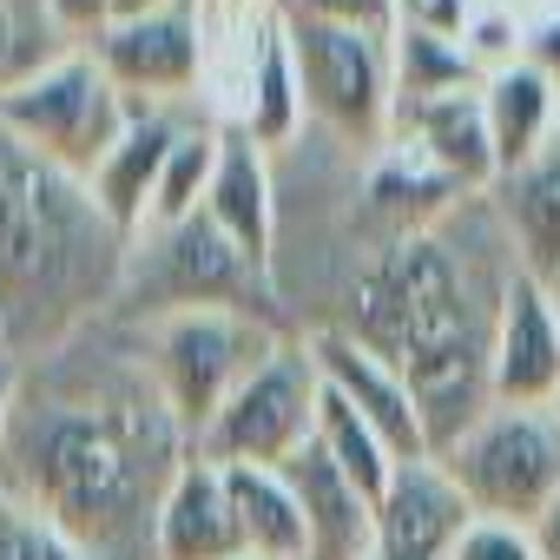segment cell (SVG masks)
<instances>
[{"instance_id": "9c48e42d", "label": "cell", "mask_w": 560, "mask_h": 560, "mask_svg": "<svg viewBox=\"0 0 560 560\" xmlns=\"http://www.w3.org/2000/svg\"><path fill=\"white\" fill-rule=\"evenodd\" d=\"M145 237H152V250L145 257L132 250V270H126V298L145 291V317H165V311H250V317L277 324V311H270L277 304L270 270L250 264L205 211L191 224L145 231Z\"/></svg>"}, {"instance_id": "6da1fadb", "label": "cell", "mask_w": 560, "mask_h": 560, "mask_svg": "<svg viewBox=\"0 0 560 560\" xmlns=\"http://www.w3.org/2000/svg\"><path fill=\"white\" fill-rule=\"evenodd\" d=\"M191 462L139 330L93 324L27 363L0 442V494L34 508L93 560H159V508Z\"/></svg>"}, {"instance_id": "277c9868", "label": "cell", "mask_w": 560, "mask_h": 560, "mask_svg": "<svg viewBox=\"0 0 560 560\" xmlns=\"http://www.w3.org/2000/svg\"><path fill=\"white\" fill-rule=\"evenodd\" d=\"M284 337H291L284 324L250 317V311H165V317H145V330H139L145 363H152L172 416L185 422L191 448L218 422V409L284 350Z\"/></svg>"}, {"instance_id": "d590c367", "label": "cell", "mask_w": 560, "mask_h": 560, "mask_svg": "<svg viewBox=\"0 0 560 560\" xmlns=\"http://www.w3.org/2000/svg\"><path fill=\"white\" fill-rule=\"evenodd\" d=\"M0 357H8V317H0Z\"/></svg>"}, {"instance_id": "7402d4cb", "label": "cell", "mask_w": 560, "mask_h": 560, "mask_svg": "<svg viewBox=\"0 0 560 560\" xmlns=\"http://www.w3.org/2000/svg\"><path fill=\"white\" fill-rule=\"evenodd\" d=\"M363 198H370V211L389 224V237L396 231H422V224H435V218H448L462 198H475V191H462L448 172H435L409 139H389V152L370 165V178H363Z\"/></svg>"}, {"instance_id": "52a82bcc", "label": "cell", "mask_w": 560, "mask_h": 560, "mask_svg": "<svg viewBox=\"0 0 560 560\" xmlns=\"http://www.w3.org/2000/svg\"><path fill=\"white\" fill-rule=\"evenodd\" d=\"M284 14V8H277ZM298 80H304V113L343 145H389L396 139V60L389 40L324 27L304 14H284Z\"/></svg>"}, {"instance_id": "484cf974", "label": "cell", "mask_w": 560, "mask_h": 560, "mask_svg": "<svg viewBox=\"0 0 560 560\" xmlns=\"http://www.w3.org/2000/svg\"><path fill=\"white\" fill-rule=\"evenodd\" d=\"M317 448H324V455H330V462H337V468H343L363 494H370V501H383V494H389V481H396V468H402V462L389 455V442H383V435H376V429L350 409V402H337L330 389H324Z\"/></svg>"}, {"instance_id": "4316f807", "label": "cell", "mask_w": 560, "mask_h": 560, "mask_svg": "<svg viewBox=\"0 0 560 560\" xmlns=\"http://www.w3.org/2000/svg\"><path fill=\"white\" fill-rule=\"evenodd\" d=\"M0 560H93V553H80L60 527H47L34 508H21V501H8L0 494Z\"/></svg>"}, {"instance_id": "30bf717a", "label": "cell", "mask_w": 560, "mask_h": 560, "mask_svg": "<svg viewBox=\"0 0 560 560\" xmlns=\"http://www.w3.org/2000/svg\"><path fill=\"white\" fill-rule=\"evenodd\" d=\"M86 54L106 67V80L132 106H185L205 73V34L191 8H172L152 21H113Z\"/></svg>"}, {"instance_id": "1f68e13d", "label": "cell", "mask_w": 560, "mask_h": 560, "mask_svg": "<svg viewBox=\"0 0 560 560\" xmlns=\"http://www.w3.org/2000/svg\"><path fill=\"white\" fill-rule=\"evenodd\" d=\"M527 534H534V553H540V560H560V494L527 521Z\"/></svg>"}, {"instance_id": "7a4b0ae2", "label": "cell", "mask_w": 560, "mask_h": 560, "mask_svg": "<svg viewBox=\"0 0 560 560\" xmlns=\"http://www.w3.org/2000/svg\"><path fill=\"white\" fill-rule=\"evenodd\" d=\"M514 277L521 257L488 191L422 231H396L350 277V311L337 330L409 383L429 429V462L494 409V317Z\"/></svg>"}, {"instance_id": "cb8c5ba5", "label": "cell", "mask_w": 560, "mask_h": 560, "mask_svg": "<svg viewBox=\"0 0 560 560\" xmlns=\"http://www.w3.org/2000/svg\"><path fill=\"white\" fill-rule=\"evenodd\" d=\"M389 60H396V119L442 100V93H468L488 80V67L455 40V34H429V27H396L389 40Z\"/></svg>"}, {"instance_id": "2e32d148", "label": "cell", "mask_w": 560, "mask_h": 560, "mask_svg": "<svg viewBox=\"0 0 560 560\" xmlns=\"http://www.w3.org/2000/svg\"><path fill=\"white\" fill-rule=\"evenodd\" d=\"M488 205H494V218H501L521 270L560 291V139L540 159L501 172L488 185Z\"/></svg>"}, {"instance_id": "74e56055", "label": "cell", "mask_w": 560, "mask_h": 560, "mask_svg": "<svg viewBox=\"0 0 560 560\" xmlns=\"http://www.w3.org/2000/svg\"><path fill=\"white\" fill-rule=\"evenodd\" d=\"M553 416H560V402H553Z\"/></svg>"}, {"instance_id": "d6a6232c", "label": "cell", "mask_w": 560, "mask_h": 560, "mask_svg": "<svg viewBox=\"0 0 560 560\" xmlns=\"http://www.w3.org/2000/svg\"><path fill=\"white\" fill-rule=\"evenodd\" d=\"M21 376H27L21 357H0V442H8V422H14V402H21Z\"/></svg>"}, {"instance_id": "ac0fdd59", "label": "cell", "mask_w": 560, "mask_h": 560, "mask_svg": "<svg viewBox=\"0 0 560 560\" xmlns=\"http://www.w3.org/2000/svg\"><path fill=\"white\" fill-rule=\"evenodd\" d=\"M237 514H231V481L218 462L191 455L159 508V560H237Z\"/></svg>"}, {"instance_id": "7c38bea8", "label": "cell", "mask_w": 560, "mask_h": 560, "mask_svg": "<svg viewBox=\"0 0 560 560\" xmlns=\"http://www.w3.org/2000/svg\"><path fill=\"white\" fill-rule=\"evenodd\" d=\"M311 357H317V376H324V389L337 396V402H350L383 442H389V455L396 462H429V429H422V409H416V396H409V383L376 357V350H363L350 330H337V324H324V330H311Z\"/></svg>"}, {"instance_id": "9a60e30c", "label": "cell", "mask_w": 560, "mask_h": 560, "mask_svg": "<svg viewBox=\"0 0 560 560\" xmlns=\"http://www.w3.org/2000/svg\"><path fill=\"white\" fill-rule=\"evenodd\" d=\"M284 481L298 488V508L311 527V560H370L376 553V501L317 442L284 462Z\"/></svg>"}, {"instance_id": "d6986e66", "label": "cell", "mask_w": 560, "mask_h": 560, "mask_svg": "<svg viewBox=\"0 0 560 560\" xmlns=\"http://www.w3.org/2000/svg\"><path fill=\"white\" fill-rule=\"evenodd\" d=\"M481 113H488V139H494L501 172H514L560 139V80H547L527 60H508L481 80Z\"/></svg>"}, {"instance_id": "3957f363", "label": "cell", "mask_w": 560, "mask_h": 560, "mask_svg": "<svg viewBox=\"0 0 560 560\" xmlns=\"http://www.w3.org/2000/svg\"><path fill=\"white\" fill-rule=\"evenodd\" d=\"M132 237L100 211L93 185L0 132V317L8 357L40 363L106 324L126 298Z\"/></svg>"}, {"instance_id": "83f0119b", "label": "cell", "mask_w": 560, "mask_h": 560, "mask_svg": "<svg viewBox=\"0 0 560 560\" xmlns=\"http://www.w3.org/2000/svg\"><path fill=\"white\" fill-rule=\"evenodd\" d=\"M284 14H304V21H324V27H350V34L396 40V27H402V0H284Z\"/></svg>"}, {"instance_id": "e0dca14e", "label": "cell", "mask_w": 560, "mask_h": 560, "mask_svg": "<svg viewBox=\"0 0 560 560\" xmlns=\"http://www.w3.org/2000/svg\"><path fill=\"white\" fill-rule=\"evenodd\" d=\"M396 139H409L435 172H448L462 191H488L501 178V159H494V139H488V113H481V86L468 93H442L416 113L396 119Z\"/></svg>"}, {"instance_id": "d4e9b609", "label": "cell", "mask_w": 560, "mask_h": 560, "mask_svg": "<svg viewBox=\"0 0 560 560\" xmlns=\"http://www.w3.org/2000/svg\"><path fill=\"white\" fill-rule=\"evenodd\" d=\"M218 159H224V132L205 126V119H191V132L172 145V159H165V172H159V191H152V218H145V231L191 224V218L205 211V198H211ZM145 231H139V237H145Z\"/></svg>"}, {"instance_id": "ba28073f", "label": "cell", "mask_w": 560, "mask_h": 560, "mask_svg": "<svg viewBox=\"0 0 560 560\" xmlns=\"http://www.w3.org/2000/svg\"><path fill=\"white\" fill-rule=\"evenodd\" d=\"M317 422H324V376L311 337H284V350L218 409V422L198 435L191 455L218 468H284L298 448L317 442Z\"/></svg>"}, {"instance_id": "8d00e7d4", "label": "cell", "mask_w": 560, "mask_h": 560, "mask_svg": "<svg viewBox=\"0 0 560 560\" xmlns=\"http://www.w3.org/2000/svg\"><path fill=\"white\" fill-rule=\"evenodd\" d=\"M237 560H257V553H237Z\"/></svg>"}, {"instance_id": "5bb4252c", "label": "cell", "mask_w": 560, "mask_h": 560, "mask_svg": "<svg viewBox=\"0 0 560 560\" xmlns=\"http://www.w3.org/2000/svg\"><path fill=\"white\" fill-rule=\"evenodd\" d=\"M191 132V113L185 106H132V119H126V132L113 139V152L93 165V198H100V211L139 244V231H145V218H152V191H159V172H165V159H172V145Z\"/></svg>"}, {"instance_id": "e575fe53", "label": "cell", "mask_w": 560, "mask_h": 560, "mask_svg": "<svg viewBox=\"0 0 560 560\" xmlns=\"http://www.w3.org/2000/svg\"><path fill=\"white\" fill-rule=\"evenodd\" d=\"M218 8H224V14H257V21H264V14L284 8V0H218Z\"/></svg>"}, {"instance_id": "f546056e", "label": "cell", "mask_w": 560, "mask_h": 560, "mask_svg": "<svg viewBox=\"0 0 560 560\" xmlns=\"http://www.w3.org/2000/svg\"><path fill=\"white\" fill-rule=\"evenodd\" d=\"M47 21L67 47H93L113 27V0H47Z\"/></svg>"}, {"instance_id": "8fae6325", "label": "cell", "mask_w": 560, "mask_h": 560, "mask_svg": "<svg viewBox=\"0 0 560 560\" xmlns=\"http://www.w3.org/2000/svg\"><path fill=\"white\" fill-rule=\"evenodd\" d=\"M494 402L553 409L560 402V291L540 277H514L494 317Z\"/></svg>"}, {"instance_id": "4dcf8cb0", "label": "cell", "mask_w": 560, "mask_h": 560, "mask_svg": "<svg viewBox=\"0 0 560 560\" xmlns=\"http://www.w3.org/2000/svg\"><path fill=\"white\" fill-rule=\"evenodd\" d=\"M521 60H527V67H540L547 80H560V14L521 34Z\"/></svg>"}, {"instance_id": "f1b7e54d", "label": "cell", "mask_w": 560, "mask_h": 560, "mask_svg": "<svg viewBox=\"0 0 560 560\" xmlns=\"http://www.w3.org/2000/svg\"><path fill=\"white\" fill-rule=\"evenodd\" d=\"M448 560H540V553H534V534H527V527H514V521H481V514H475Z\"/></svg>"}, {"instance_id": "44dd1931", "label": "cell", "mask_w": 560, "mask_h": 560, "mask_svg": "<svg viewBox=\"0 0 560 560\" xmlns=\"http://www.w3.org/2000/svg\"><path fill=\"white\" fill-rule=\"evenodd\" d=\"M304 80H298V54L284 34V14H264L244 54V139L250 145H291L304 126Z\"/></svg>"}, {"instance_id": "4fadbf2b", "label": "cell", "mask_w": 560, "mask_h": 560, "mask_svg": "<svg viewBox=\"0 0 560 560\" xmlns=\"http://www.w3.org/2000/svg\"><path fill=\"white\" fill-rule=\"evenodd\" d=\"M475 508L442 475V462H402L389 494L376 501V553L370 560H448L468 534Z\"/></svg>"}, {"instance_id": "ffe728a7", "label": "cell", "mask_w": 560, "mask_h": 560, "mask_svg": "<svg viewBox=\"0 0 560 560\" xmlns=\"http://www.w3.org/2000/svg\"><path fill=\"white\" fill-rule=\"evenodd\" d=\"M205 218H211L250 264L270 270V244H277V185H270L264 145H250L244 132H224V159H218Z\"/></svg>"}, {"instance_id": "8992f818", "label": "cell", "mask_w": 560, "mask_h": 560, "mask_svg": "<svg viewBox=\"0 0 560 560\" xmlns=\"http://www.w3.org/2000/svg\"><path fill=\"white\" fill-rule=\"evenodd\" d=\"M435 462H442V475L462 488V501L481 521L527 527L560 494V416L553 409H508V402H494Z\"/></svg>"}, {"instance_id": "5b68a950", "label": "cell", "mask_w": 560, "mask_h": 560, "mask_svg": "<svg viewBox=\"0 0 560 560\" xmlns=\"http://www.w3.org/2000/svg\"><path fill=\"white\" fill-rule=\"evenodd\" d=\"M126 119H132V100L106 80V67L86 47L0 86V132H14L40 159L67 165L73 178H93V165L113 152Z\"/></svg>"}, {"instance_id": "603a6c76", "label": "cell", "mask_w": 560, "mask_h": 560, "mask_svg": "<svg viewBox=\"0 0 560 560\" xmlns=\"http://www.w3.org/2000/svg\"><path fill=\"white\" fill-rule=\"evenodd\" d=\"M231 481V514H237V540L257 560H311V527L298 508V488L284 481V468H224Z\"/></svg>"}, {"instance_id": "836d02e7", "label": "cell", "mask_w": 560, "mask_h": 560, "mask_svg": "<svg viewBox=\"0 0 560 560\" xmlns=\"http://www.w3.org/2000/svg\"><path fill=\"white\" fill-rule=\"evenodd\" d=\"M185 0H113V21H152V14H172Z\"/></svg>"}]
</instances>
